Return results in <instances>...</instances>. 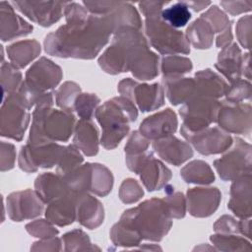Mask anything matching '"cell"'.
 Segmentation results:
<instances>
[{"label": "cell", "instance_id": "cell-26", "mask_svg": "<svg viewBox=\"0 0 252 252\" xmlns=\"http://www.w3.org/2000/svg\"><path fill=\"white\" fill-rule=\"evenodd\" d=\"M195 93L194 94L218 98L225 94L228 85L225 81L210 69L199 71L195 74Z\"/></svg>", "mask_w": 252, "mask_h": 252}, {"label": "cell", "instance_id": "cell-14", "mask_svg": "<svg viewBox=\"0 0 252 252\" xmlns=\"http://www.w3.org/2000/svg\"><path fill=\"white\" fill-rule=\"evenodd\" d=\"M251 105L243 102H220L217 121L220 127L228 133L246 134L251 131Z\"/></svg>", "mask_w": 252, "mask_h": 252}, {"label": "cell", "instance_id": "cell-21", "mask_svg": "<svg viewBox=\"0 0 252 252\" xmlns=\"http://www.w3.org/2000/svg\"><path fill=\"white\" fill-rule=\"evenodd\" d=\"M251 173L233 180L230 188V200L227 207L243 220L251 217Z\"/></svg>", "mask_w": 252, "mask_h": 252}, {"label": "cell", "instance_id": "cell-27", "mask_svg": "<svg viewBox=\"0 0 252 252\" xmlns=\"http://www.w3.org/2000/svg\"><path fill=\"white\" fill-rule=\"evenodd\" d=\"M163 91L173 105L185 103L195 93V80L182 76L163 77Z\"/></svg>", "mask_w": 252, "mask_h": 252}, {"label": "cell", "instance_id": "cell-47", "mask_svg": "<svg viewBox=\"0 0 252 252\" xmlns=\"http://www.w3.org/2000/svg\"><path fill=\"white\" fill-rule=\"evenodd\" d=\"M62 239L66 246L65 250L89 249V246L91 245L88 235H86L82 230L79 229H75L64 234Z\"/></svg>", "mask_w": 252, "mask_h": 252}, {"label": "cell", "instance_id": "cell-41", "mask_svg": "<svg viewBox=\"0 0 252 252\" xmlns=\"http://www.w3.org/2000/svg\"><path fill=\"white\" fill-rule=\"evenodd\" d=\"M1 83L3 94L7 95L16 93L22 85V75L11 63H2L1 66Z\"/></svg>", "mask_w": 252, "mask_h": 252}, {"label": "cell", "instance_id": "cell-39", "mask_svg": "<svg viewBox=\"0 0 252 252\" xmlns=\"http://www.w3.org/2000/svg\"><path fill=\"white\" fill-rule=\"evenodd\" d=\"M192 69L191 61L182 56H166L161 61V71L163 77L182 76Z\"/></svg>", "mask_w": 252, "mask_h": 252}, {"label": "cell", "instance_id": "cell-30", "mask_svg": "<svg viewBox=\"0 0 252 252\" xmlns=\"http://www.w3.org/2000/svg\"><path fill=\"white\" fill-rule=\"evenodd\" d=\"M105 17L110 22L113 32L125 28H133L137 30H141L142 28V22L137 10L129 3L120 2L119 5L105 15Z\"/></svg>", "mask_w": 252, "mask_h": 252}, {"label": "cell", "instance_id": "cell-7", "mask_svg": "<svg viewBox=\"0 0 252 252\" xmlns=\"http://www.w3.org/2000/svg\"><path fill=\"white\" fill-rule=\"evenodd\" d=\"M126 163L129 169L140 174L141 180L148 191L160 189L171 177V171L161 161L155 158L151 152L126 155Z\"/></svg>", "mask_w": 252, "mask_h": 252}, {"label": "cell", "instance_id": "cell-12", "mask_svg": "<svg viewBox=\"0 0 252 252\" xmlns=\"http://www.w3.org/2000/svg\"><path fill=\"white\" fill-rule=\"evenodd\" d=\"M64 148L55 142L39 146L27 144L21 149L19 165L27 172L36 171L38 167H52L58 163Z\"/></svg>", "mask_w": 252, "mask_h": 252}, {"label": "cell", "instance_id": "cell-11", "mask_svg": "<svg viewBox=\"0 0 252 252\" xmlns=\"http://www.w3.org/2000/svg\"><path fill=\"white\" fill-rule=\"evenodd\" d=\"M30 122V113L16 93L7 95L1 109V135L22 140Z\"/></svg>", "mask_w": 252, "mask_h": 252}, {"label": "cell", "instance_id": "cell-33", "mask_svg": "<svg viewBox=\"0 0 252 252\" xmlns=\"http://www.w3.org/2000/svg\"><path fill=\"white\" fill-rule=\"evenodd\" d=\"M185 37L195 48L206 49L213 44L214 31L209 23L200 17L187 28Z\"/></svg>", "mask_w": 252, "mask_h": 252}, {"label": "cell", "instance_id": "cell-32", "mask_svg": "<svg viewBox=\"0 0 252 252\" xmlns=\"http://www.w3.org/2000/svg\"><path fill=\"white\" fill-rule=\"evenodd\" d=\"M133 76L139 80H152L158 74V56L149 48L140 52L130 66Z\"/></svg>", "mask_w": 252, "mask_h": 252}, {"label": "cell", "instance_id": "cell-38", "mask_svg": "<svg viewBox=\"0 0 252 252\" xmlns=\"http://www.w3.org/2000/svg\"><path fill=\"white\" fill-rule=\"evenodd\" d=\"M215 230L219 233H242L250 237V220L236 221L229 216H222L215 223Z\"/></svg>", "mask_w": 252, "mask_h": 252}, {"label": "cell", "instance_id": "cell-10", "mask_svg": "<svg viewBox=\"0 0 252 252\" xmlns=\"http://www.w3.org/2000/svg\"><path fill=\"white\" fill-rule=\"evenodd\" d=\"M118 92L146 112L160 107L164 102V91L159 84H138L130 78L122 80Z\"/></svg>", "mask_w": 252, "mask_h": 252}, {"label": "cell", "instance_id": "cell-34", "mask_svg": "<svg viewBox=\"0 0 252 252\" xmlns=\"http://www.w3.org/2000/svg\"><path fill=\"white\" fill-rule=\"evenodd\" d=\"M180 174L188 183L209 184L215 179L211 167L202 160L191 161L181 169Z\"/></svg>", "mask_w": 252, "mask_h": 252}, {"label": "cell", "instance_id": "cell-56", "mask_svg": "<svg viewBox=\"0 0 252 252\" xmlns=\"http://www.w3.org/2000/svg\"><path fill=\"white\" fill-rule=\"evenodd\" d=\"M166 2L159 1H143L139 3V7L145 17H149L158 13H161L162 7Z\"/></svg>", "mask_w": 252, "mask_h": 252}, {"label": "cell", "instance_id": "cell-23", "mask_svg": "<svg viewBox=\"0 0 252 252\" xmlns=\"http://www.w3.org/2000/svg\"><path fill=\"white\" fill-rule=\"evenodd\" d=\"M1 38L3 41L11 40L17 36L26 35L32 31V26L14 12L10 3H0Z\"/></svg>", "mask_w": 252, "mask_h": 252}, {"label": "cell", "instance_id": "cell-59", "mask_svg": "<svg viewBox=\"0 0 252 252\" xmlns=\"http://www.w3.org/2000/svg\"><path fill=\"white\" fill-rule=\"evenodd\" d=\"M185 3L188 7H191L194 11H201L211 4V2H205V1H194V2L189 1Z\"/></svg>", "mask_w": 252, "mask_h": 252}, {"label": "cell", "instance_id": "cell-15", "mask_svg": "<svg viewBox=\"0 0 252 252\" xmlns=\"http://www.w3.org/2000/svg\"><path fill=\"white\" fill-rule=\"evenodd\" d=\"M11 4L32 22L43 27H49L60 20L67 5L66 2L55 1H14Z\"/></svg>", "mask_w": 252, "mask_h": 252}, {"label": "cell", "instance_id": "cell-28", "mask_svg": "<svg viewBox=\"0 0 252 252\" xmlns=\"http://www.w3.org/2000/svg\"><path fill=\"white\" fill-rule=\"evenodd\" d=\"M216 68L230 83L240 79V75L242 74V55L236 43L229 44L220 52Z\"/></svg>", "mask_w": 252, "mask_h": 252}, {"label": "cell", "instance_id": "cell-51", "mask_svg": "<svg viewBox=\"0 0 252 252\" xmlns=\"http://www.w3.org/2000/svg\"><path fill=\"white\" fill-rule=\"evenodd\" d=\"M64 14L67 24H80L89 18L88 10L78 3H67Z\"/></svg>", "mask_w": 252, "mask_h": 252}, {"label": "cell", "instance_id": "cell-16", "mask_svg": "<svg viewBox=\"0 0 252 252\" xmlns=\"http://www.w3.org/2000/svg\"><path fill=\"white\" fill-rule=\"evenodd\" d=\"M61 79L62 71L60 67L51 60L41 57L29 69L24 83L33 91L46 93L57 86Z\"/></svg>", "mask_w": 252, "mask_h": 252}, {"label": "cell", "instance_id": "cell-24", "mask_svg": "<svg viewBox=\"0 0 252 252\" xmlns=\"http://www.w3.org/2000/svg\"><path fill=\"white\" fill-rule=\"evenodd\" d=\"M35 192L45 203H50L55 199L70 193L68 185L63 175L46 172L40 174L35 179Z\"/></svg>", "mask_w": 252, "mask_h": 252}, {"label": "cell", "instance_id": "cell-40", "mask_svg": "<svg viewBox=\"0 0 252 252\" xmlns=\"http://www.w3.org/2000/svg\"><path fill=\"white\" fill-rule=\"evenodd\" d=\"M82 161L83 158L79 152V149L75 145L65 147L57 163V172L61 175H66L79 167Z\"/></svg>", "mask_w": 252, "mask_h": 252}, {"label": "cell", "instance_id": "cell-44", "mask_svg": "<svg viewBox=\"0 0 252 252\" xmlns=\"http://www.w3.org/2000/svg\"><path fill=\"white\" fill-rule=\"evenodd\" d=\"M226 100L230 102H242L251 97V84L249 81L237 79L228 86L225 93Z\"/></svg>", "mask_w": 252, "mask_h": 252}, {"label": "cell", "instance_id": "cell-18", "mask_svg": "<svg viewBox=\"0 0 252 252\" xmlns=\"http://www.w3.org/2000/svg\"><path fill=\"white\" fill-rule=\"evenodd\" d=\"M220 199L218 188H191L187 191L188 211L194 217H209L218 209Z\"/></svg>", "mask_w": 252, "mask_h": 252}, {"label": "cell", "instance_id": "cell-22", "mask_svg": "<svg viewBox=\"0 0 252 252\" xmlns=\"http://www.w3.org/2000/svg\"><path fill=\"white\" fill-rule=\"evenodd\" d=\"M82 194L67 193L50 202L45 210L47 220L59 226L72 223L77 215V202Z\"/></svg>", "mask_w": 252, "mask_h": 252}, {"label": "cell", "instance_id": "cell-25", "mask_svg": "<svg viewBox=\"0 0 252 252\" xmlns=\"http://www.w3.org/2000/svg\"><path fill=\"white\" fill-rule=\"evenodd\" d=\"M76 219L84 226L94 229L103 221V207L94 197L82 194L77 202Z\"/></svg>", "mask_w": 252, "mask_h": 252}, {"label": "cell", "instance_id": "cell-13", "mask_svg": "<svg viewBox=\"0 0 252 252\" xmlns=\"http://www.w3.org/2000/svg\"><path fill=\"white\" fill-rule=\"evenodd\" d=\"M180 132L200 154L206 156L222 153L232 145L230 135L218 127L192 132L182 126Z\"/></svg>", "mask_w": 252, "mask_h": 252}, {"label": "cell", "instance_id": "cell-19", "mask_svg": "<svg viewBox=\"0 0 252 252\" xmlns=\"http://www.w3.org/2000/svg\"><path fill=\"white\" fill-rule=\"evenodd\" d=\"M177 129L175 113L166 108L147 117L140 125V133L147 139H160L172 135Z\"/></svg>", "mask_w": 252, "mask_h": 252}, {"label": "cell", "instance_id": "cell-29", "mask_svg": "<svg viewBox=\"0 0 252 252\" xmlns=\"http://www.w3.org/2000/svg\"><path fill=\"white\" fill-rule=\"evenodd\" d=\"M74 145L87 156L98 151V133L91 119H80L75 126Z\"/></svg>", "mask_w": 252, "mask_h": 252}, {"label": "cell", "instance_id": "cell-6", "mask_svg": "<svg viewBox=\"0 0 252 252\" xmlns=\"http://www.w3.org/2000/svg\"><path fill=\"white\" fill-rule=\"evenodd\" d=\"M160 15L146 17V34L151 44L161 54H188L190 48L185 35L164 22Z\"/></svg>", "mask_w": 252, "mask_h": 252}, {"label": "cell", "instance_id": "cell-2", "mask_svg": "<svg viewBox=\"0 0 252 252\" xmlns=\"http://www.w3.org/2000/svg\"><path fill=\"white\" fill-rule=\"evenodd\" d=\"M163 199L153 198L124 212L112 227L110 236L116 245H138L141 239L160 240L171 226Z\"/></svg>", "mask_w": 252, "mask_h": 252}, {"label": "cell", "instance_id": "cell-20", "mask_svg": "<svg viewBox=\"0 0 252 252\" xmlns=\"http://www.w3.org/2000/svg\"><path fill=\"white\" fill-rule=\"evenodd\" d=\"M153 148L159 158L173 165H180L193 156L190 145L172 135L155 140Z\"/></svg>", "mask_w": 252, "mask_h": 252}, {"label": "cell", "instance_id": "cell-3", "mask_svg": "<svg viewBox=\"0 0 252 252\" xmlns=\"http://www.w3.org/2000/svg\"><path fill=\"white\" fill-rule=\"evenodd\" d=\"M94 115L102 128L101 145L106 150H112L128 134V123L136 120L138 112L130 99L119 96L104 102Z\"/></svg>", "mask_w": 252, "mask_h": 252}, {"label": "cell", "instance_id": "cell-54", "mask_svg": "<svg viewBox=\"0 0 252 252\" xmlns=\"http://www.w3.org/2000/svg\"><path fill=\"white\" fill-rule=\"evenodd\" d=\"M220 5L226 12L235 16L251 11L252 1H221Z\"/></svg>", "mask_w": 252, "mask_h": 252}, {"label": "cell", "instance_id": "cell-52", "mask_svg": "<svg viewBox=\"0 0 252 252\" xmlns=\"http://www.w3.org/2000/svg\"><path fill=\"white\" fill-rule=\"evenodd\" d=\"M120 2L112 1H84L86 9L95 16H105L115 9Z\"/></svg>", "mask_w": 252, "mask_h": 252}, {"label": "cell", "instance_id": "cell-35", "mask_svg": "<svg viewBox=\"0 0 252 252\" xmlns=\"http://www.w3.org/2000/svg\"><path fill=\"white\" fill-rule=\"evenodd\" d=\"M113 177L111 172L103 165L92 163V184L91 192L98 195H107L112 188Z\"/></svg>", "mask_w": 252, "mask_h": 252}, {"label": "cell", "instance_id": "cell-37", "mask_svg": "<svg viewBox=\"0 0 252 252\" xmlns=\"http://www.w3.org/2000/svg\"><path fill=\"white\" fill-rule=\"evenodd\" d=\"M211 241L220 249L223 251H241L251 249L250 242L243 237L230 235L228 233H220L211 236Z\"/></svg>", "mask_w": 252, "mask_h": 252}, {"label": "cell", "instance_id": "cell-4", "mask_svg": "<svg viewBox=\"0 0 252 252\" xmlns=\"http://www.w3.org/2000/svg\"><path fill=\"white\" fill-rule=\"evenodd\" d=\"M149 44L140 30L125 28L114 32L112 44L99 57V66L109 74H118L130 70L136 56Z\"/></svg>", "mask_w": 252, "mask_h": 252}, {"label": "cell", "instance_id": "cell-53", "mask_svg": "<svg viewBox=\"0 0 252 252\" xmlns=\"http://www.w3.org/2000/svg\"><path fill=\"white\" fill-rule=\"evenodd\" d=\"M251 32V16L247 15L242 17L236 25V35L240 44L248 49L249 48V38Z\"/></svg>", "mask_w": 252, "mask_h": 252}, {"label": "cell", "instance_id": "cell-58", "mask_svg": "<svg viewBox=\"0 0 252 252\" xmlns=\"http://www.w3.org/2000/svg\"><path fill=\"white\" fill-rule=\"evenodd\" d=\"M242 73L250 80V56L249 53L244 54L242 56Z\"/></svg>", "mask_w": 252, "mask_h": 252}, {"label": "cell", "instance_id": "cell-31", "mask_svg": "<svg viewBox=\"0 0 252 252\" xmlns=\"http://www.w3.org/2000/svg\"><path fill=\"white\" fill-rule=\"evenodd\" d=\"M40 53V44L36 40H22L10 45L7 54L15 68H24Z\"/></svg>", "mask_w": 252, "mask_h": 252}, {"label": "cell", "instance_id": "cell-48", "mask_svg": "<svg viewBox=\"0 0 252 252\" xmlns=\"http://www.w3.org/2000/svg\"><path fill=\"white\" fill-rule=\"evenodd\" d=\"M27 230L35 237L40 238H51L58 233V230L55 229L47 220H36L32 222H30L26 226Z\"/></svg>", "mask_w": 252, "mask_h": 252}, {"label": "cell", "instance_id": "cell-42", "mask_svg": "<svg viewBox=\"0 0 252 252\" xmlns=\"http://www.w3.org/2000/svg\"><path fill=\"white\" fill-rule=\"evenodd\" d=\"M80 87L74 82L64 83L56 94V103L63 109L72 112L75 101L80 94Z\"/></svg>", "mask_w": 252, "mask_h": 252}, {"label": "cell", "instance_id": "cell-46", "mask_svg": "<svg viewBox=\"0 0 252 252\" xmlns=\"http://www.w3.org/2000/svg\"><path fill=\"white\" fill-rule=\"evenodd\" d=\"M143 189L141 188L139 183L132 178L124 180L119 190L120 200L126 204L138 201L143 196Z\"/></svg>", "mask_w": 252, "mask_h": 252}, {"label": "cell", "instance_id": "cell-49", "mask_svg": "<svg viewBox=\"0 0 252 252\" xmlns=\"http://www.w3.org/2000/svg\"><path fill=\"white\" fill-rule=\"evenodd\" d=\"M170 218L179 219L184 217L185 215V199L183 194L180 192H176L172 195H168L166 198L163 199Z\"/></svg>", "mask_w": 252, "mask_h": 252}, {"label": "cell", "instance_id": "cell-8", "mask_svg": "<svg viewBox=\"0 0 252 252\" xmlns=\"http://www.w3.org/2000/svg\"><path fill=\"white\" fill-rule=\"evenodd\" d=\"M220 108V101L212 97L193 94L179 111L183 119L182 126L192 132L205 129L217 121Z\"/></svg>", "mask_w": 252, "mask_h": 252}, {"label": "cell", "instance_id": "cell-50", "mask_svg": "<svg viewBox=\"0 0 252 252\" xmlns=\"http://www.w3.org/2000/svg\"><path fill=\"white\" fill-rule=\"evenodd\" d=\"M149 144V139L144 137L140 132L134 131L125 146V153L127 156L142 154L147 151Z\"/></svg>", "mask_w": 252, "mask_h": 252}, {"label": "cell", "instance_id": "cell-36", "mask_svg": "<svg viewBox=\"0 0 252 252\" xmlns=\"http://www.w3.org/2000/svg\"><path fill=\"white\" fill-rule=\"evenodd\" d=\"M161 19L172 28L184 27L191 19V12L185 2H178L161 11Z\"/></svg>", "mask_w": 252, "mask_h": 252}, {"label": "cell", "instance_id": "cell-9", "mask_svg": "<svg viewBox=\"0 0 252 252\" xmlns=\"http://www.w3.org/2000/svg\"><path fill=\"white\" fill-rule=\"evenodd\" d=\"M214 165L224 180H235L245 174L251 173V146L239 138H235L233 147Z\"/></svg>", "mask_w": 252, "mask_h": 252}, {"label": "cell", "instance_id": "cell-5", "mask_svg": "<svg viewBox=\"0 0 252 252\" xmlns=\"http://www.w3.org/2000/svg\"><path fill=\"white\" fill-rule=\"evenodd\" d=\"M75 129V116L66 110L50 106H37L32 113V122L27 144L39 146L54 141H67Z\"/></svg>", "mask_w": 252, "mask_h": 252}, {"label": "cell", "instance_id": "cell-43", "mask_svg": "<svg viewBox=\"0 0 252 252\" xmlns=\"http://www.w3.org/2000/svg\"><path fill=\"white\" fill-rule=\"evenodd\" d=\"M99 101V98L94 94H80L75 101L74 109L81 119H91Z\"/></svg>", "mask_w": 252, "mask_h": 252}, {"label": "cell", "instance_id": "cell-57", "mask_svg": "<svg viewBox=\"0 0 252 252\" xmlns=\"http://www.w3.org/2000/svg\"><path fill=\"white\" fill-rule=\"evenodd\" d=\"M232 40V33H231V25L223 31L218 37H217V46L224 48L230 44Z\"/></svg>", "mask_w": 252, "mask_h": 252}, {"label": "cell", "instance_id": "cell-45", "mask_svg": "<svg viewBox=\"0 0 252 252\" xmlns=\"http://www.w3.org/2000/svg\"><path fill=\"white\" fill-rule=\"evenodd\" d=\"M201 18L209 23L214 32H222L231 25L227 16L218 6L211 7Z\"/></svg>", "mask_w": 252, "mask_h": 252}, {"label": "cell", "instance_id": "cell-55", "mask_svg": "<svg viewBox=\"0 0 252 252\" xmlns=\"http://www.w3.org/2000/svg\"><path fill=\"white\" fill-rule=\"evenodd\" d=\"M15 162V149L11 144L1 143V169L7 170L14 166Z\"/></svg>", "mask_w": 252, "mask_h": 252}, {"label": "cell", "instance_id": "cell-1", "mask_svg": "<svg viewBox=\"0 0 252 252\" xmlns=\"http://www.w3.org/2000/svg\"><path fill=\"white\" fill-rule=\"evenodd\" d=\"M112 32V26L105 16L90 15L83 23L66 24L49 33L44 47L50 55L92 59L107 43Z\"/></svg>", "mask_w": 252, "mask_h": 252}, {"label": "cell", "instance_id": "cell-17", "mask_svg": "<svg viewBox=\"0 0 252 252\" xmlns=\"http://www.w3.org/2000/svg\"><path fill=\"white\" fill-rule=\"evenodd\" d=\"M7 210L10 218L15 221L37 217L42 213L43 201L30 189L16 192L7 198Z\"/></svg>", "mask_w": 252, "mask_h": 252}]
</instances>
